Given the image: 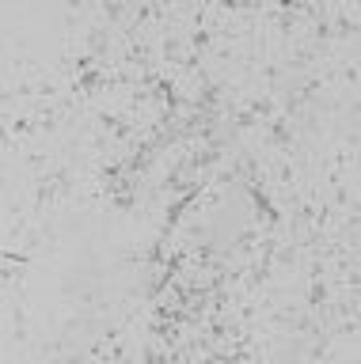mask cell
Here are the masks:
<instances>
[{
    "label": "cell",
    "mask_w": 361,
    "mask_h": 364,
    "mask_svg": "<svg viewBox=\"0 0 361 364\" xmlns=\"http://www.w3.org/2000/svg\"><path fill=\"white\" fill-rule=\"evenodd\" d=\"M103 11H107V19H115V23H118V19H126V4H107Z\"/></svg>",
    "instance_id": "obj_5"
},
{
    "label": "cell",
    "mask_w": 361,
    "mask_h": 364,
    "mask_svg": "<svg viewBox=\"0 0 361 364\" xmlns=\"http://www.w3.org/2000/svg\"><path fill=\"white\" fill-rule=\"evenodd\" d=\"M95 118L103 122V129H107L110 136H115V141H122V144H126L130 136L137 133V129H133V122L126 118V114H115V110H95Z\"/></svg>",
    "instance_id": "obj_2"
},
{
    "label": "cell",
    "mask_w": 361,
    "mask_h": 364,
    "mask_svg": "<svg viewBox=\"0 0 361 364\" xmlns=\"http://www.w3.org/2000/svg\"><path fill=\"white\" fill-rule=\"evenodd\" d=\"M312 307V311H323L327 304H331V284L323 281V273H315L312 277V289H308V300H304Z\"/></svg>",
    "instance_id": "obj_4"
},
{
    "label": "cell",
    "mask_w": 361,
    "mask_h": 364,
    "mask_svg": "<svg viewBox=\"0 0 361 364\" xmlns=\"http://www.w3.org/2000/svg\"><path fill=\"white\" fill-rule=\"evenodd\" d=\"M84 53H92L99 65H107L103 57L110 53V27H88V34H84Z\"/></svg>",
    "instance_id": "obj_3"
},
{
    "label": "cell",
    "mask_w": 361,
    "mask_h": 364,
    "mask_svg": "<svg viewBox=\"0 0 361 364\" xmlns=\"http://www.w3.org/2000/svg\"><path fill=\"white\" fill-rule=\"evenodd\" d=\"M266 144L274 148V152H289L293 148V122L286 114H274V118H266Z\"/></svg>",
    "instance_id": "obj_1"
}]
</instances>
